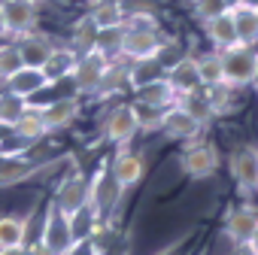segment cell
<instances>
[{
	"label": "cell",
	"mask_w": 258,
	"mask_h": 255,
	"mask_svg": "<svg viewBox=\"0 0 258 255\" xmlns=\"http://www.w3.org/2000/svg\"><path fill=\"white\" fill-rule=\"evenodd\" d=\"M222 82L225 85H249L258 79V52L252 46H234L222 55Z\"/></svg>",
	"instance_id": "6da1fadb"
},
{
	"label": "cell",
	"mask_w": 258,
	"mask_h": 255,
	"mask_svg": "<svg viewBox=\"0 0 258 255\" xmlns=\"http://www.w3.org/2000/svg\"><path fill=\"white\" fill-rule=\"evenodd\" d=\"M179 167H182V173L191 176V179H207V176L216 173L219 155H216V149H213L210 143H191V146L182 149Z\"/></svg>",
	"instance_id": "7a4b0ae2"
},
{
	"label": "cell",
	"mask_w": 258,
	"mask_h": 255,
	"mask_svg": "<svg viewBox=\"0 0 258 255\" xmlns=\"http://www.w3.org/2000/svg\"><path fill=\"white\" fill-rule=\"evenodd\" d=\"M118 52L131 61H149V58H158L161 52V40H158V31H121V40H118Z\"/></svg>",
	"instance_id": "3957f363"
},
{
	"label": "cell",
	"mask_w": 258,
	"mask_h": 255,
	"mask_svg": "<svg viewBox=\"0 0 258 255\" xmlns=\"http://www.w3.org/2000/svg\"><path fill=\"white\" fill-rule=\"evenodd\" d=\"M137 131H140V112H137V106H115V109L106 115L103 134H106L109 143L124 146Z\"/></svg>",
	"instance_id": "277c9868"
},
{
	"label": "cell",
	"mask_w": 258,
	"mask_h": 255,
	"mask_svg": "<svg viewBox=\"0 0 258 255\" xmlns=\"http://www.w3.org/2000/svg\"><path fill=\"white\" fill-rule=\"evenodd\" d=\"M106 70H109V58L103 55V52H88V55H82V58H76V67H73V79H76V85L82 88V91H94V88H100L103 85V76H106Z\"/></svg>",
	"instance_id": "5b68a950"
},
{
	"label": "cell",
	"mask_w": 258,
	"mask_h": 255,
	"mask_svg": "<svg viewBox=\"0 0 258 255\" xmlns=\"http://www.w3.org/2000/svg\"><path fill=\"white\" fill-rule=\"evenodd\" d=\"M73 231H70V219L67 216H61L55 207H52V213H49V219H46V231H43V246H46V252L49 255H67L70 249H73Z\"/></svg>",
	"instance_id": "8992f818"
},
{
	"label": "cell",
	"mask_w": 258,
	"mask_h": 255,
	"mask_svg": "<svg viewBox=\"0 0 258 255\" xmlns=\"http://www.w3.org/2000/svg\"><path fill=\"white\" fill-rule=\"evenodd\" d=\"M158 128H161L167 137H173V140H191V137H198V131H201V121L191 118L179 103H173V106H167V109L161 112Z\"/></svg>",
	"instance_id": "52a82bcc"
},
{
	"label": "cell",
	"mask_w": 258,
	"mask_h": 255,
	"mask_svg": "<svg viewBox=\"0 0 258 255\" xmlns=\"http://www.w3.org/2000/svg\"><path fill=\"white\" fill-rule=\"evenodd\" d=\"M228 16L234 22L240 46H252L258 40V7L246 4V0H240V4H228Z\"/></svg>",
	"instance_id": "ba28073f"
},
{
	"label": "cell",
	"mask_w": 258,
	"mask_h": 255,
	"mask_svg": "<svg viewBox=\"0 0 258 255\" xmlns=\"http://www.w3.org/2000/svg\"><path fill=\"white\" fill-rule=\"evenodd\" d=\"M82 204H88V182H85L82 176H70V179H64L61 188H58V198H55V210H58L61 216L70 219Z\"/></svg>",
	"instance_id": "9c48e42d"
},
{
	"label": "cell",
	"mask_w": 258,
	"mask_h": 255,
	"mask_svg": "<svg viewBox=\"0 0 258 255\" xmlns=\"http://www.w3.org/2000/svg\"><path fill=\"white\" fill-rule=\"evenodd\" d=\"M258 231V210L252 207H237L228 213L225 219V234L234 240V243H249V237Z\"/></svg>",
	"instance_id": "30bf717a"
},
{
	"label": "cell",
	"mask_w": 258,
	"mask_h": 255,
	"mask_svg": "<svg viewBox=\"0 0 258 255\" xmlns=\"http://www.w3.org/2000/svg\"><path fill=\"white\" fill-rule=\"evenodd\" d=\"M0 13L13 34H22L37 22V0H7V4H0Z\"/></svg>",
	"instance_id": "8fae6325"
},
{
	"label": "cell",
	"mask_w": 258,
	"mask_h": 255,
	"mask_svg": "<svg viewBox=\"0 0 258 255\" xmlns=\"http://www.w3.org/2000/svg\"><path fill=\"white\" fill-rule=\"evenodd\" d=\"M10 79V91L16 94V97H31V94H37V91H43L52 79L43 73V67H19L13 76H7Z\"/></svg>",
	"instance_id": "7c38bea8"
},
{
	"label": "cell",
	"mask_w": 258,
	"mask_h": 255,
	"mask_svg": "<svg viewBox=\"0 0 258 255\" xmlns=\"http://www.w3.org/2000/svg\"><path fill=\"white\" fill-rule=\"evenodd\" d=\"M231 173L243 188H252L258 182V149L243 146L231 155Z\"/></svg>",
	"instance_id": "4fadbf2b"
},
{
	"label": "cell",
	"mask_w": 258,
	"mask_h": 255,
	"mask_svg": "<svg viewBox=\"0 0 258 255\" xmlns=\"http://www.w3.org/2000/svg\"><path fill=\"white\" fill-rule=\"evenodd\" d=\"M170 88L176 94H191L201 88V76H198V61L195 58H179L173 67H170V76H167Z\"/></svg>",
	"instance_id": "5bb4252c"
},
{
	"label": "cell",
	"mask_w": 258,
	"mask_h": 255,
	"mask_svg": "<svg viewBox=\"0 0 258 255\" xmlns=\"http://www.w3.org/2000/svg\"><path fill=\"white\" fill-rule=\"evenodd\" d=\"M137 100L140 106H152V109H167L176 103V91L170 88L167 79H155L149 85H140L137 88Z\"/></svg>",
	"instance_id": "9a60e30c"
},
{
	"label": "cell",
	"mask_w": 258,
	"mask_h": 255,
	"mask_svg": "<svg viewBox=\"0 0 258 255\" xmlns=\"http://www.w3.org/2000/svg\"><path fill=\"white\" fill-rule=\"evenodd\" d=\"M118 195H121V185L112 179V173H100V176H97V182L88 188V201H91V207H94L97 213L112 210V207H115V201H118Z\"/></svg>",
	"instance_id": "2e32d148"
},
{
	"label": "cell",
	"mask_w": 258,
	"mask_h": 255,
	"mask_svg": "<svg viewBox=\"0 0 258 255\" xmlns=\"http://www.w3.org/2000/svg\"><path fill=\"white\" fill-rule=\"evenodd\" d=\"M112 179L121 185V188H127V185H134V182H140V176L146 173V164H143V158L140 155H134V152H121L115 161H112Z\"/></svg>",
	"instance_id": "e0dca14e"
},
{
	"label": "cell",
	"mask_w": 258,
	"mask_h": 255,
	"mask_svg": "<svg viewBox=\"0 0 258 255\" xmlns=\"http://www.w3.org/2000/svg\"><path fill=\"white\" fill-rule=\"evenodd\" d=\"M207 37H210L222 52H225V49L240 46V40H237V31H234V22H231L228 10H225V13H219V16H213V19H207Z\"/></svg>",
	"instance_id": "ac0fdd59"
},
{
	"label": "cell",
	"mask_w": 258,
	"mask_h": 255,
	"mask_svg": "<svg viewBox=\"0 0 258 255\" xmlns=\"http://www.w3.org/2000/svg\"><path fill=\"white\" fill-rule=\"evenodd\" d=\"M40 115H43V121H46V131H55V128H67V124L79 115V103L70 100V97H64V100H55V103L43 106Z\"/></svg>",
	"instance_id": "d6986e66"
},
{
	"label": "cell",
	"mask_w": 258,
	"mask_h": 255,
	"mask_svg": "<svg viewBox=\"0 0 258 255\" xmlns=\"http://www.w3.org/2000/svg\"><path fill=\"white\" fill-rule=\"evenodd\" d=\"M88 19H91V25H94L97 31H115V28H121V22H124V10H121L118 0H100Z\"/></svg>",
	"instance_id": "ffe728a7"
},
{
	"label": "cell",
	"mask_w": 258,
	"mask_h": 255,
	"mask_svg": "<svg viewBox=\"0 0 258 255\" xmlns=\"http://www.w3.org/2000/svg\"><path fill=\"white\" fill-rule=\"evenodd\" d=\"M49 55H52V46H49L43 37H28V40L19 46V58H22L25 67H43Z\"/></svg>",
	"instance_id": "44dd1931"
},
{
	"label": "cell",
	"mask_w": 258,
	"mask_h": 255,
	"mask_svg": "<svg viewBox=\"0 0 258 255\" xmlns=\"http://www.w3.org/2000/svg\"><path fill=\"white\" fill-rule=\"evenodd\" d=\"M76 52H67V49H61V52H55L52 49V55L46 58V64H43V73L49 76V79H61V76H70L73 73V67H76Z\"/></svg>",
	"instance_id": "7402d4cb"
},
{
	"label": "cell",
	"mask_w": 258,
	"mask_h": 255,
	"mask_svg": "<svg viewBox=\"0 0 258 255\" xmlns=\"http://www.w3.org/2000/svg\"><path fill=\"white\" fill-rule=\"evenodd\" d=\"M22 240H25V219H19V216L0 219V249L4 246H22Z\"/></svg>",
	"instance_id": "603a6c76"
},
{
	"label": "cell",
	"mask_w": 258,
	"mask_h": 255,
	"mask_svg": "<svg viewBox=\"0 0 258 255\" xmlns=\"http://www.w3.org/2000/svg\"><path fill=\"white\" fill-rule=\"evenodd\" d=\"M13 128L19 131V137H25V140H37V137L46 134V121H43V115H40V112H28V109H25V115H22Z\"/></svg>",
	"instance_id": "cb8c5ba5"
},
{
	"label": "cell",
	"mask_w": 258,
	"mask_h": 255,
	"mask_svg": "<svg viewBox=\"0 0 258 255\" xmlns=\"http://www.w3.org/2000/svg\"><path fill=\"white\" fill-rule=\"evenodd\" d=\"M195 61H198L201 85H222V58L219 55H207V58H195Z\"/></svg>",
	"instance_id": "d4e9b609"
},
{
	"label": "cell",
	"mask_w": 258,
	"mask_h": 255,
	"mask_svg": "<svg viewBox=\"0 0 258 255\" xmlns=\"http://www.w3.org/2000/svg\"><path fill=\"white\" fill-rule=\"evenodd\" d=\"M191 118H198L201 124L204 121H210L216 112H213V106H210V100L207 97H198V91H191V94H182V103H179Z\"/></svg>",
	"instance_id": "484cf974"
},
{
	"label": "cell",
	"mask_w": 258,
	"mask_h": 255,
	"mask_svg": "<svg viewBox=\"0 0 258 255\" xmlns=\"http://www.w3.org/2000/svg\"><path fill=\"white\" fill-rule=\"evenodd\" d=\"M97 34H100V31L91 25V19L79 22V25H76V52H79V55L94 52V49H97Z\"/></svg>",
	"instance_id": "4316f807"
},
{
	"label": "cell",
	"mask_w": 258,
	"mask_h": 255,
	"mask_svg": "<svg viewBox=\"0 0 258 255\" xmlns=\"http://www.w3.org/2000/svg\"><path fill=\"white\" fill-rule=\"evenodd\" d=\"M25 97H16V94H10V97H0V124H16L22 115H25V103H22Z\"/></svg>",
	"instance_id": "83f0119b"
},
{
	"label": "cell",
	"mask_w": 258,
	"mask_h": 255,
	"mask_svg": "<svg viewBox=\"0 0 258 255\" xmlns=\"http://www.w3.org/2000/svg\"><path fill=\"white\" fill-rule=\"evenodd\" d=\"M22 67L19 49H0V76H13Z\"/></svg>",
	"instance_id": "f1b7e54d"
},
{
	"label": "cell",
	"mask_w": 258,
	"mask_h": 255,
	"mask_svg": "<svg viewBox=\"0 0 258 255\" xmlns=\"http://www.w3.org/2000/svg\"><path fill=\"white\" fill-rule=\"evenodd\" d=\"M225 10H228V0H198V13L204 16V22L219 16V13H225Z\"/></svg>",
	"instance_id": "f546056e"
},
{
	"label": "cell",
	"mask_w": 258,
	"mask_h": 255,
	"mask_svg": "<svg viewBox=\"0 0 258 255\" xmlns=\"http://www.w3.org/2000/svg\"><path fill=\"white\" fill-rule=\"evenodd\" d=\"M127 28H131V31H158V22L149 13H137V16L127 19Z\"/></svg>",
	"instance_id": "4dcf8cb0"
},
{
	"label": "cell",
	"mask_w": 258,
	"mask_h": 255,
	"mask_svg": "<svg viewBox=\"0 0 258 255\" xmlns=\"http://www.w3.org/2000/svg\"><path fill=\"white\" fill-rule=\"evenodd\" d=\"M67 255H100V249H97L91 240H79V243H73V249H70Z\"/></svg>",
	"instance_id": "1f68e13d"
},
{
	"label": "cell",
	"mask_w": 258,
	"mask_h": 255,
	"mask_svg": "<svg viewBox=\"0 0 258 255\" xmlns=\"http://www.w3.org/2000/svg\"><path fill=\"white\" fill-rule=\"evenodd\" d=\"M234 255H258L249 243H237V249H234Z\"/></svg>",
	"instance_id": "d6a6232c"
},
{
	"label": "cell",
	"mask_w": 258,
	"mask_h": 255,
	"mask_svg": "<svg viewBox=\"0 0 258 255\" xmlns=\"http://www.w3.org/2000/svg\"><path fill=\"white\" fill-rule=\"evenodd\" d=\"M0 255H28L22 246H4V249H0Z\"/></svg>",
	"instance_id": "836d02e7"
},
{
	"label": "cell",
	"mask_w": 258,
	"mask_h": 255,
	"mask_svg": "<svg viewBox=\"0 0 258 255\" xmlns=\"http://www.w3.org/2000/svg\"><path fill=\"white\" fill-rule=\"evenodd\" d=\"M158 255H182V243H173V246H167V249H161Z\"/></svg>",
	"instance_id": "e575fe53"
},
{
	"label": "cell",
	"mask_w": 258,
	"mask_h": 255,
	"mask_svg": "<svg viewBox=\"0 0 258 255\" xmlns=\"http://www.w3.org/2000/svg\"><path fill=\"white\" fill-rule=\"evenodd\" d=\"M4 34H10V28H7V19H4V13H0V37Z\"/></svg>",
	"instance_id": "d590c367"
},
{
	"label": "cell",
	"mask_w": 258,
	"mask_h": 255,
	"mask_svg": "<svg viewBox=\"0 0 258 255\" xmlns=\"http://www.w3.org/2000/svg\"><path fill=\"white\" fill-rule=\"evenodd\" d=\"M249 246H252V249H255V252H258V231H255V234H252V237H249Z\"/></svg>",
	"instance_id": "8d00e7d4"
},
{
	"label": "cell",
	"mask_w": 258,
	"mask_h": 255,
	"mask_svg": "<svg viewBox=\"0 0 258 255\" xmlns=\"http://www.w3.org/2000/svg\"><path fill=\"white\" fill-rule=\"evenodd\" d=\"M255 188H258V182H255Z\"/></svg>",
	"instance_id": "74e56055"
}]
</instances>
